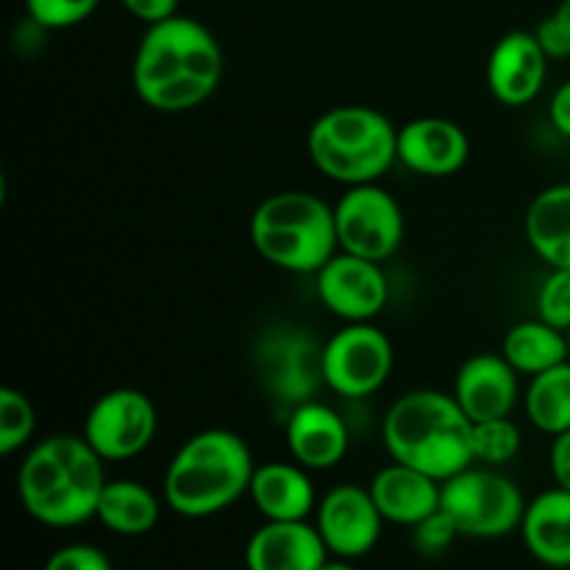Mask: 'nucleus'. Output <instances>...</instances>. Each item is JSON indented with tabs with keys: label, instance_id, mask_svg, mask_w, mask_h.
Here are the masks:
<instances>
[{
	"label": "nucleus",
	"instance_id": "29",
	"mask_svg": "<svg viewBox=\"0 0 570 570\" xmlns=\"http://www.w3.org/2000/svg\"><path fill=\"white\" fill-rule=\"evenodd\" d=\"M538 317L549 326L570 332V271H551L538 293Z\"/></svg>",
	"mask_w": 570,
	"mask_h": 570
},
{
	"label": "nucleus",
	"instance_id": "38",
	"mask_svg": "<svg viewBox=\"0 0 570 570\" xmlns=\"http://www.w3.org/2000/svg\"><path fill=\"white\" fill-rule=\"evenodd\" d=\"M568 3H570V0H568Z\"/></svg>",
	"mask_w": 570,
	"mask_h": 570
},
{
	"label": "nucleus",
	"instance_id": "37",
	"mask_svg": "<svg viewBox=\"0 0 570 570\" xmlns=\"http://www.w3.org/2000/svg\"><path fill=\"white\" fill-rule=\"evenodd\" d=\"M568 351H570V332H568Z\"/></svg>",
	"mask_w": 570,
	"mask_h": 570
},
{
	"label": "nucleus",
	"instance_id": "7",
	"mask_svg": "<svg viewBox=\"0 0 570 570\" xmlns=\"http://www.w3.org/2000/svg\"><path fill=\"white\" fill-rule=\"evenodd\" d=\"M529 501L510 476L495 468H465L443 482L440 510L456 523L460 534L476 540L507 538L521 529Z\"/></svg>",
	"mask_w": 570,
	"mask_h": 570
},
{
	"label": "nucleus",
	"instance_id": "5",
	"mask_svg": "<svg viewBox=\"0 0 570 570\" xmlns=\"http://www.w3.org/2000/svg\"><path fill=\"white\" fill-rule=\"evenodd\" d=\"M250 243L278 271L317 273L340 250L334 209L304 189L276 193L256 206Z\"/></svg>",
	"mask_w": 570,
	"mask_h": 570
},
{
	"label": "nucleus",
	"instance_id": "14",
	"mask_svg": "<svg viewBox=\"0 0 570 570\" xmlns=\"http://www.w3.org/2000/svg\"><path fill=\"white\" fill-rule=\"evenodd\" d=\"M549 76V56L534 31H510L493 45L488 59V87L499 104L527 106L543 89Z\"/></svg>",
	"mask_w": 570,
	"mask_h": 570
},
{
	"label": "nucleus",
	"instance_id": "10",
	"mask_svg": "<svg viewBox=\"0 0 570 570\" xmlns=\"http://www.w3.org/2000/svg\"><path fill=\"white\" fill-rule=\"evenodd\" d=\"M340 250L371 262H384L404 243V212L379 184H360L334 206Z\"/></svg>",
	"mask_w": 570,
	"mask_h": 570
},
{
	"label": "nucleus",
	"instance_id": "2",
	"mask_svg": "<svg viewBox=\"0 0 570 570\" xmlns=\"http://www.w3.org/2000/svg\"><path fill=\"white\" fill-rule=\"evenodd\" d=\"M104 460L76 434H53L33 445L17 471L22 510L50 529H72L92 521L106 488Z\"/></svg>",
	"mask_w": 570,
	"mask_h": 570
},
{
	"label": "nucleus",
	"instance_id": "9",
	"mask_svg": "<svg viewBox=\"0 0 570 570\" xmlns=\"http://www.w3.org/2000/svg\"><path fill=\"white\" fill-rule=\"evenodd\" d=\"M393 343L373 323H348L323 343V382L343 399H367L393 373Z\"/></svg>",
	"mask_w": 570,
	"mask_h": 570
},
{
	"label": "nucleus",
	"instance_id": "6",
	"mask_svg": "<svg viewBox=\"0 0 570 570\" xmlns=\"http://www.w3.org/2000/svg\"><path fill=\"white\" fill-rule=\"evenodd\" d=\"M306 150L332 181L376 184L399 159V128L371 106H337L312 122Z\"/></svg>",
	"mask_w": 570,
	"mask_h": 570
},
{
	"label": "nucleus",
	"instance_id": "12",
	"mask_svg": "<svg viewBox=\"0 0 570 570\" xmlns=\"http://www.w3.org/2000/svg\"><path fill=\"white\" fill-rule=\"evenodd\" d=\"M384 518L371 490L356 484H337L328 490L315 510V527L328 554L340 560H360L382 540Z\"/></svg>",
	"mask_w": 570,
	"mask_h": 570
},
{
	"label": "nucleus",
	"instance_id": "34",
	"mask_svg": "<svg viewBox=\"0 0 570 570\" xmlns=\"http://www.w3.org/2000/svg\"><path fill=\"white\" fill-rule=\"evenodd\" d=\"M549 468L554 484L562 490H570V429L568 432L557 434L554 443L549 451Z\"/></svg>",
	"mask_w": 570,
	"mask_h": 570
},
{
	"label": "nucleus",
	"instance_id": "15",
	"mask_svg": "<svg viewBox=\"0 0 570 570\" xmlns=\"http://www.w3.org/2000/svg\"><path fill=\"white\" fill-rule=\"evenodd\" d=\"M468 134L445 117H417L399 128V161L426 178H449L468 165Z\"/></svg>",
	"mask_w": 570,
	"mask_h": 570
},
{
	"label": "nucleus",
	"instance_id": "28",
	"mask_svg": "<svg viewBox=\"0 0 570 570\" xmlns=\"http://www.w3.org/2000/svg\"><path fill=\"white\" fill-rule=\"evenodd\" d=\"M100 0H26L28 20L45 31H61V28L81 26L95 14Z\"/></svg>",
	"mask_w": 570,
	"mask_h": 570
},
{
	"label": "nucleus",
	"instance_id": "21",
	"mask_svg": "<svg viewBox=\"0 0 570 570\" xmlns=\"http://www.w3.org/2000/svg\"><path fill=\"white\" fill-rule=\"evenodd\" d=\"M521 538L529 554L546 568H570V490L551 488L529 501L521 521Z\"/></svg>",
	"mask_w": 570,
	"mask_h": 570
},
{
	"label": "nucleus",
	"instance_id": "23",
	"mask_svg": "<svg viewBox=\"0 0 570 570\" xmlns=\"http://www.w3.org/2000/svg\"><path fill=\"white\" fill-rule=\"evenodd\" d=\"M161 518V501L150 488L134 479H115L106 482L100 493L95 521L104 523L109 532L122 538H142L154 532Z\"/></svg>",
	"mask_w": 570,
	"mask_h": 570
},
{
	"label": "nucleus",
	"instance_id": "8",
	"mask_svg": "<svg viewBox=\"0 0 570 570\" xmlns=\"http://www.w3.org/2000/svg\"><path fill=\"white\" fill-rule=\"evenodd\" d=\"M256 373L278 404L301 406L315 401L323 382V345L301 326H273L256 345Z\"/></svg>",
	"mask_w": 570,
	"mask_h": 570
},
{
	"label": "nucleus",
	"instance_id": "3",
	"mask_svg": "<svg viewBox=\"0 0 570 570\" xmlns=\"http://www.w3.org/2000/svg\"><path fill=\"white\" fill-rule=\"evenodd\" d=\"M382 438L393 462L417 468L440 484L473 465V421L454 395L440 390H412L393 401Z\"/></svg>",
	"mask_w": 570,
	"mask_h": 570
},
{
	"label": "nucleus",
	"instance_id": "16",
	"mask_svg": "<svg viewBox=\"0 0 570 570\" xmlns=\"http://www.w3.org/2000/svg\"><path fill=\"white\" fill-rule=\"evenodd\" d=\"M451 395L473 423L510 417L521 395L518 371L501 354H476L456 371Z\"/></svg>",
	"mask_w": 570,
	"mask_h": 570
},
{
	"label": "nucleus",
	"instance_id": "31",
	"mask_svg": "<svg viewBox=\"0 0 570 570\" xmlns=\"http://www.w3.org/2000/svg\"><path fill=\"white\" fill-rule=\"evenodd\" d=\"M412 534H415V549L421 551V554H443V551L460 538V529H456V523L451 521L443 510H438L434 515H429L426 521L417 523V527L412 529Z\"/></svg>",
	"mask_w": 570,
	"mask_h": 570
},
{
	"label": "nucleus",
	"instance_id": "18",
	"mask_svg": "<svg viewBox=\"0 0 570 570\" xmlns=\"http://www.w3.org/2000/svg\"><path fill=\"white\" fill-rule=\"evenodd\" d=\"M287 449L306 471H328L348 454V426L332 406L321 401H306L295 406L287 417Z\"/></svg>",
	"mask_w": 570,
	"mask_h": 570
},
{
	"label": "nucleus",
	"instance_id": "30",
	"mask_svg": "<svg viewBox=\"0 0 570 570\" xmlns=\"http://www.w3.org/2000/svg\"><path fill=\"white\" fill-rule=\"evenodd\" d=\"M534 37H538L540 48L546 50L549 59H570V3L562 0L549 17L540 20V26L534 28Z\"/></svg>",
	"mask_w": 570,
	"mask_h": 570
},
{
	"label": "nucleus",
	"instance_id": "19",
	"mask_svg": "<svg viewBox=\"0 0 570 570\" xmlns=\"http://www.w3.org/2000/svg\"><path fill=\"white\" fill-rule=\"evenodd\" d=\"M367 490H371L384 521L410 529L434 515L440 510V495H443V484L438 479L426 476L423 471L404 465V462L382 468L371 479Z\"/></svg>",
	"mask_w": 570,
	"mask_h": 570
},
{
	"label": "nucleus",
	"instance_id": "26",
	"mask_svg": "<svg viewBox=\"0 0 570 570\" xmlns=\"http://www.w3.org/2000/svg\"><path fill=\"white\" fill-rule=\"evenodd\" d=\"M473 462L501 468L512 462L521 451V432L510 417H495V421L473 423Z\"/></svg>",
	"mask_w": 570,
	"mask_h": 570
},
{
	"label": "nucleus",
	"instance_id": "25",
	"mask_svg": "<svg viewBox=\"0 0 570 570\" xmlns=\"http://www.w3.org/2000/svg\"><path fill=\"white\" fill-rule=\"evenodd\" d=\"M523 410L538 432L557 434L570 429V360L551 371L538 373L523 395Z\"/></svg>",
	"mask_w": 570,
	"mask_h": 570
},
{
	"label": "nucleus",
	"instance_id": "33",
	"mask_svg": "<svg viewBox=\"0 0 570 570\" xmlns=\"http://www.w3.org/2000/svg\"><path fill=\"white\" fill-rule=\"evenodd\" d=\"M122 9L145 26H156L178 14V0H120Z\"/></svg>",
	"mask_w": 570,
	"mask_h": 570
},
{
	"label": "nucleus",
	"instance_id": "17",
	"mask_svg": "<svg viewBox=\"0 0 570 570\" xmlns=\"http://www.w3.org/2000/svg\"><path fill=\"white\" fill-rule=\"evenodd\" d=\"M328 549L309 521H265L245 546V570H321Z\"/></svg>",
	"mask_w": 570,
	"mask_h": 570
},
{
	"label": "nucleus",
	"instance_id": "27",
	"mask_svg": "<svg viewBox=\"0 0 570 570\" xmlns=\"http://www.w3.org/2000/svg\"><path fill=\"white\" fill-rule=\"evenodd\" d=\"M37 429V412L26 393L14 387L0 390V454L11 456L26 449Z\"/></svg>",
	"mask_w": 570,
	"mask_h": 570
},
{
	"label": "nucleus",
	"instance_id": "20",
	"mask_svg": "<svg viewBox=\"0 0 570 570\" xmlns=\"http://www.w3.org/2000/svg\"><path fill=\"white\" fill-rule=\"evenodd\" d=\"M250 501L265 521H306L317 510L309 471L298 462H267L254 471Z\"/></svg>",
	"mask_w": 570,
	"mask_h": 570
},
{
	"label": "nucleus",
	"instance_id": "32",
	"mask_svg": "<svg viewBox=\"0 0 570 570\" xmlns=\"http://www.w3.org/2000/svg\"><path fill=\"white\" fill-rule=\"evenodd\" d=\"M42 570H111V562L98 546L70 543L56 549Z\"/></svg>",
	"mask_w": 570,
	"mask_h": 570
},
{
	"label": "nucleus",
	"instance_id": "36",
	"mask_svg": "<svg viewBox=\"0 0 570 570\" xmlns=\"http://www.w3.org/2000/svg\"><path fill=\"white\" fill-rule=\"evenodd\" d=\"M321 570H356L351 566V560H340V557H334V560H326V566Z\"/></svg>",
	"mask_w": 570,
	"mask_h": 570
},
{
	"label": "nucleus",
	"instance_id": "4",
	"mask_svg": "<svg viewBox=\"0 0 570 570\" xmlns=\"http://www.w3.org/2000/svg\"><path fill=\"white\" fill-rule=\"evenodd\" d=\"M254 471V456L239 434L204 429L173 454L161 479V499L189 521L212 518L248 495Z\"/></svg>",
	"mask_w": 570,
	"mask_h": 570
},
{
	"label": "nucleus",
	"instance_id": "11",
	"mask_svg": "<svg viewBox=\"0 0 570 570\" xmlns=\"http://www.w3.org/2000/svg\"><path fill=\"white\" fill-rule=\"evenodd\" d=\"M156 404L134 387H117L100 395L87 412L83 438L104 462H126L142 454L156 438Z\"/></svg>",
	"mask_w": 570,
	"mask_h": 570
},
{
	"label": "nucleus",
	"instance_id": "1",
	"mask_svg": "<svg viewBox=\"0 0 570 570\" xmlns=\"http://www.w3.org/2000/svg\"><path fill=\"white\" fill-rule=\"evenodd\" d=\"M223 48L193 17L148 26L131 65V83L148 109L178 115L204 106L223 81Z\"/></svg>",
	"mask_w": 570,
	"mask_h": 570
},
{
	"label": "nucleus",
	"instance_id": "22",
	"mask_svg": "<svg viewBox=\"0 0 570 570\" xmlns=\"http://www.w3.org/2000/svg\"><path fill=\"white\" fill-rule=\"evenodd\" d=\"M527 243L551 271H570V184L534 195L523 217Z\"/></svg>",
	"mask_w": 570,
	"mask_h": 570
},
{
	"label": "nucleus",
	"instance_id": "35",
	"mask_svg": "<svg viewBox=\"0 0 570 570\" xmlns=\"http://www.w3.org/2000/svg\"><path fill=\"white\" fill-rule=\"evenodd\" d=\"M549 117H551V126H554L562 137L570 139V81L562 83V87L554 92V98H551Z\"/></svg>",
	"mask_w": 570,
	"mask_h": 570
},
{
	"label": "nucleus",
	"instance_id": "13",
	"mask_svg": "<svg viewBox=\"0 0 570 570\" xmlns=\"http://www.w3.org/2000/svg\"><path fill=\"white\" fill-rule=\"evenodd\" d=\"M317 276V298L345 323H371L387 304V276L379 262L337 250Z\"/></svg>",
	"mask_w": 570,
	"mask_h": 570
},
{
	"label": "nucleus",
	"instance_id": "24",
	"mask_svg": "<svg viewBox=\"0 0 570 570\" xmlns=\"http://www.w3.org/2000/svg\"><path fill=\"white\" fill-rule=\"evenodd\" d=\"M501 356L523 376H538L570 360L568 334L546 321H521L504 334Z\"/></svg>",
	"mask_w": 570,
	"mask_h": 570
}]
</instances>
